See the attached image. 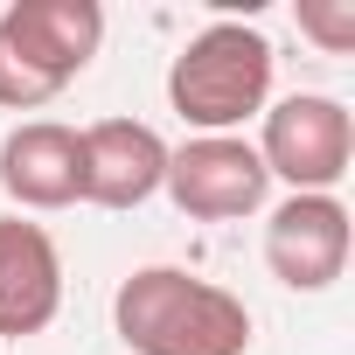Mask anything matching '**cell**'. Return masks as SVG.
I'll return each mask as SVG.
<instances>
[{
  "label": "cell",
  "instance_id": "6",
  "mask_svg": "<svg viewBox=\"0 0 355 355\" xmlns=\"http://www.w3.org/2000/svg\"><path fill=\"white\" fill-rule=\"evenodd\" d=\"M0 42L42 84L70 91L105 49V8L98 0H15V8H0Z\"/></svg>",
  "mask_w": 355,
  "mask_h": 355
},
{
  "label": "cell",
  "instance_id": "7",
  "mask_svg": "<svg viewBox=\"0 0 355 355\" xmlns=\"http://www.w3.org/2000/svg\"><path fill=\"white\" fill-rule=\"evenodd\" d=\"M0 189H8L15 216H56L84 202V139L63 119H21L0 139Z\"/></svg>",
  "mask_w": 355,
  "mask_h": 355
},
{
  "label": "cell",
  "instance_id": "11",
  "mask_svg": "<svg viewBox=\"0 0 355 355\" xmlns=\"http://www.w3.org/2000/svg\"><path fill=\"white\" fill-rule=\"evenodd\" d=\"M49 98H63V91H56V84H42V77H35L8 42H0V112H42Z\"/></svg>",
  "mask_w": 355,
  "mask_h": 355
},
{
  "label": "cell",
  "instance_id": "2",
  "mask_svg": "<svg viewBox=\"0 0 355 355\" xmlns=\"http://www.w3.org/2000/svg\"><path fill=\"white\" fill-rule=\"evenodd\" d=\"M272 42L251 21H209L182 42V56L167 63V105L182 112L196 132H237L272 105Z\"/></svg>",
  "mask_w": 355,
  "mask_h": 355
},
{
  "label": "cell",
  "instance_id": "8",
  "mask_svg": "<svg viewBox=\"0 0 355 355\" xmlns=\"http://www.w3.org/2000/svg\"><path fill=\"white\" fill-rule=\"evenodd\" d=\"M63 313V251L35 216H0V341H28Z\"/></svg>",
  "mask_w": 355,
  "mask_h": 355
},
{
  "label": "cell",
  "instance_id": "4",
  "mask_svg": "<svg viewBox=\"0 0 355 355\" xmlns=\"http://www.w3.org/2000/svg\"><path fill=\"white\" fill-rule=\"evenodd\" d=\"M167 202L189 223H237L258 216L272 196V174L244 132H196L189 146H167Z\"/></svg>",
  "mask_w": 355,
  "mask_h": 355
},
{
  "label": "cell",
  "instance_id": "5",
  "mask_svg": "<svg viewBox=\"0 0 355 355\" xmlns=\"http://www.w3.org/2000/svg\"><path fill=\"white\" fill-rule=\"evenodd\" d=\"M348 244L355 223L341 196H286L265 216V265L286 293H327L348 272Z\"/></svg>",
  "mask_w": 355,
  "mask_h": 355
},
{
  "label": "cell",
  "instance_id": "1",
  "mask_svg": "<svg viewBox=\"0 0 355 355\" xmlns=\"http://www.w3.org/2000/svg\"><path fill=\"white\" fill-rule=\"evenodd\" d=\"M112 327L132 355H251V306L182 265H139L119 279Z\"/></svg>",
  "mask_w": 355,
  "mask_h": 355
},
{
  "label": "cell",
  "instance_id": "9",
  "mask_svg": "<svg viewBox=\"0 0 355 355\" xmlns=\"http://www.w3.org/2000/svg\"><path fill=\"white\" fill-rule=\"evenodd\" d=\"M84 139V202L98 209H139L167 182V139L146 119H98Z\"/></svg>",
  "mask_w": 355,
  "mask_h": 355
},
{
  "label": "cell",
  "instance_id": "3",
  "mask_svg": "<svg viewBox=\"0 0 355 355\" xmlns=\"http://www.w3.org/2000/svg\"><path fill=\"white\" fill-rule=\"evenodd\" d=\"M265 132H258V160L272 182H286L293 196H334L341 174L355 160V119L341 98L327 91H293L279 105L258 112Z\"/></svg>",
  "mask_w": 355,
  "mask_h": 355
},
{
  "label": "cell",
  "instance_id": "10",
  "mask_svg": "<svg viewBox=\"0 0 355 355\" xmlns=\"http://www.w3.org/2000/svg\"><path fill=\"white\" fill-rule=\"evenodd\" d=\"M300 35H313L327 56L355 49V0H300Z\"/></svg>",
  "mask_w": 355,
  "mask_h": 355
}]
</instances>
